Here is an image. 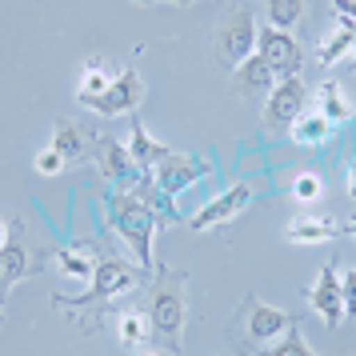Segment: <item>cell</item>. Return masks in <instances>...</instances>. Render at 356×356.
Returning a JSON list of instances; mask_svg holds the SVG:
<instances>
[{"mask_svg":"<svg viewBox=\"0 0 356 356\" xmlns=\"http://www.w3.org/2000/svg\"><path fill=\"white\" fill-rule=\"evenodd\" d=\"M148 332L161 340L168 353H180L184 344V321H188V296H184V273H161L148 292Z\"/></svg>","mask_w":356,"mask_h":356,"instance_id":"cell-1","label":"cell"},{"mask_svg":"<svg viewBox=\"0 0 356 356\" xmlns=\"http://www.w3.org/2000/svg\"><path fill=\"white\" fill-rule=\"evenodd\" d=\"M108 225L116 228V236L129 244L140 268L152 264V232H156V209L145 196H136L132 188H116L108 196Z\"/></svg>","mask_w":356,"mask_h":356,"instance_id":"cell-2","label":"cell"},{"mask_svg":"<svg viewBox=\"0 0 356 356\" xmlns=\"http://www.w3.org/2000/svg\"><path fill=\"white\" fill-rule=\"evenodd\" d=\"M140 284V268H132L124 264L120 257H100L97 268H92V284L84 296H56V305L65 308H92V305H104V300H113L120 292H132Z\"/></svg>","mask_w":356,"mask_h":356,"instance_id":"cell-3","label":"cell"},{"mask_svg":"<svg viewBox=\"0 0 356 356\" xmlns=\"http://www.w3.org/2000/svg\"><path fill=\"white\" fill-rule=\"evenodd\" d=\"M241 321H244V340H248V344H257V348H264V344L280 340L289 328H296L300 316H292V312H284V308L264 305L257 292H248V296H244V305H241Z\"/></svg>","mask_w":356,"mask_h":356,"instance_id":"cell-4","label":"cell"},{"mask_svg":"<svg viewBox=\"0 0 356 356\" xmlns=\"http://www.w3.org/2000/svg\"><path fill=\"white\" fill-rule=\"evenodd\" d=\"M76 100H81L84 108H92L97 116H124V113H136V108H140V100H145V84H140V72L129 65V68L116 72L113 84H108L104 92H97V97L76 92Z\"/></svg>","mask_w":356,"mask_h":356,"instance_id":"cell-5","label":"cell"},{"mask_svg":"<svg viewBox=\"0 0 356 356\" xmlns=\"http://www.w3.org/2000/svg\"><path fill=\"white\" fill-rule=\"evenodd\" d=\"M252 52H257V20L244 8V13H232V17L220 24V33H216V60L228 65V68H236L241 60H248Z\"/></svg>","mask_w":356,"mask_h":356,"instance_id":"cell-6","label":"cell"},{"mask_svg":"<svg viewBox=\"0 0 356 356\" xmlns=\"http://www.w3.org/2000/svg\"><path fill=\"white\" fill-rule=\"evenodd\" d=\"M209 172H212L209 161H200L193 152H172V148H168V156L152 168V180H156V188H161L164 196H180L184 188H193L196 180L209 177Z\"/></svg>","mask_w":356,"mask_h":356,"instance_id":"cell-7","label":"cell"},{"mask_svg":"<svg viewBox=\"0 0 356 356\" xmlns=\"http://www.w3.org/2000/svg\"><path fill=\"white\" fill-rule=\"evenodd\" d=\"M257 52L273 65L276 76H296L300 65H305V52L296 44V36L284 33V29H273V24L257 29Z\"/></svg>","mask_w":356,"mask_h":356,"instance_id":"cell-8","label":"cell"},{"mask_svg":"<svg viewBox=\"0 0 356 356\" xmlns=\"http://www.w3.org/2000/svg\"><path fill=\"white\" fill-rule=\"evenodd\" d=\"M305 100H308V88L300 76H280L273 84V92L264 100V120L273 124V129H289L296 116L305 113Z\"/></svg>","mask_w":356,"mask_h":356,"instance_id":"cell-9","label":"cell"},{"mask_svg":"<svg viewBox=\"0 0 356 356\" xmlns=\"http://www.w3.org/2000/svg\"><path fill=\"white\" fill-rule=\"evenodd\" d=\"M252 193H257L252 184H232L228 193H220L216 200H209V204H204V209L188 220V225H193V232H209V228H220V225H228V220H236V216L248 209Z\"/></svg>","mask_w":356,"mask_h":356,"instance_id":"cell-10","label":"cell"},{"mask_svg":"<svg viewBox=\"0 0 356 356\" xmlns=\"http://www.w3.org/2000/svg\"><path fill=\"white\" fill-rule=\"evenodd\" d=\"M308 305H312V312H316L328 328H340V321H344V296H340L337 264H324L321 268L316 284L308 289Z\"/></svg>","mask_w":356,"mask_h":356,"instance_id":"cell-11","label":"cell"},{"mask_svg":"<svg viewBox=\"0 0 356 356\" xmlns=\"http://www.w3.org/2000/svg\"><path fill=\"white\" fill-rule=\"evenodd\" d=\"M97 164H100V177L113 180V184H120V188H132L136 184V164H132L129 148L116 145L113 136H97Z\"/></svg>","mask_w":356,"mask_h":356,"instance_id":"cell-12","label":"cell"},{"mask_svg":"<svg viewBox=\"0 0 356 356\" xmlns=\"http://www.w3.org/2000/svg\"><path fill=\"white\" fill-rule=\"evenodd\" d=\"M232 81H236V88H241L244 97H260V92H273V84L280 76L273 72V65L260 52H252L248 60H241V65L232 68Z\"/></svg>","mask_w":356,"mask_h":356,"instance_id":"cell-13","label":"cell"},{"mask_svg":"<svg viewBox=\"0 0 356 356\" xmlns=\"http://www.w3.org/2000/svg\"><path fill=\"white\" fill-rule=\"evenodd\" d=\"M340 232V225L324 220V216H308V212H296L289 225H284V241L289 244H328Z\"/></svg>","mask_w":356,"mask_h":356,"instance_id":"cell-14","label":"cell"},{"mask_svg":"<svg viewBox=\"0 0 356 356\" xmlns=\"http://www.w3.org/2000/svg\"><path fill=\"white\" fill-rule=\"evenodd\" d=\"M129 156H132V164H136L140 172H152V168L168 156V145H161V140H152V136H148V129H145V120H140V116H132Z\"/></svg>","mask_w":356,"mask_h":356,"instance_id":"cell-15","label":"cell"},{"mask_svg":"<svg viewBox=\"0 0 356 356\" xmlns=\"http://www.w3.org/2000/svg\"><path fill=\"white\" fill-rule=\"evenodd\" d=\"M24 276H29V248L20 241H8L0 248V305L13 292V284H20Z\"/></svg>","mask_w":356,"mask_h":356,"instance_id":"cell-16","label":"cell"},{"mask_svg":"<svg viewBox=\"0 0 356 356\" xmlns=\"http://www.w3.org/2000/svg\"><path fill=\"white\" fill-rule=\"evenodd\" d=\"M356 49V20H337V29L324 36L321 44H316V60L321 65H337L340 56H348Z\"/></svg>","mask_w":356,"mask_h":356,"instance_id":"cell-17","label":"cell"},{"mask_svg":"<svg viewBox=\"0 0 356 356\" xmlns=\"http://www.w3.org/2000/svg\"><path fill=\"white\" fill-rule=\"evenodd\" d=\"M88 140H92V136H88L81 124H60V129L52 132V145L49 148H56L65 161H84V156L92 152V148H88Z\"/></svg>","mask_w":356,"mask_h":356,"instance_id":"cell-18","label":"cell"},{"mask_svg":"<svg viewBox=\"0 0 356 356\" xmlns=\"http://www.w3.org/2000/svg\"><path fill=\"white\" fill-rule=\"evenodd\" d=\"M328 129H332V124H328V120H324L321 113H308V116L300 113V116H296V120L289 124L292 140H296L300 148H316V145H324V140H328Z\"/></svg>","mask_w":356,"mask_h":356,"instance_id":"cell-19","label":"cell"},{"mask_svg":"<svg viewBox=\"0 0 356 356\" xmlns=\"http://www.w3.org/2000/svg\"><path fill=\"white\" fill-rule=\"evenodd\" d=\"M264 4H268V24L284 29V33H292L305 20V8H308V0H264Z\"/></svg>","mask_w":356,"mask_h":356,"instance_id":"cell-20","label":"cell"},{"mask_svg":"<svg viewBox=\"0 0 356 356\" xmlns=\"http://www.w3.org/2000/svg\"><path fill=\"white\" fill-rule=\"evenodd\" d=\"M321 116L328 120V124H340V120H348V116H353V104L344 100V92H340L337 81H324L321 84Z\"/></svg>","mask_w":356,"mask_h":356,"instance_id":"cell-21","label":"cell"},{"mask_svg":"<svg viewBox=\"0 0 356 356\" xmlns=\"http://www.w3.org/2000/svg\"><path fill=\"white\" fill-rule=\"evenodd\" d=\"M260 356H321V353H312V348H308V340L300 337V324H296V328H289L280 340L264 344Z\"/></svg>","mask_w":356,"mask_h":356,"instance_id":"cell-22","label":"cell"},{"mask_svg":"<svg viewBox=\"0 0 356 356\" xmlns=\"http://www.w3.org/2000/svg\"><path fill=\"white\" fill-rule=\"evenodd\" d=\"M56 264H60L65 276H76V280H92V268H97L84 248H60L56 252Z\"/></svg>","mask_w":356,"mask_h":356,"instance_id":"cell-23","label":"cell"},{"mask_svg":"<svg viewBox=\"0 0 356 356\" xmlns=\"http://www.w3.org/2000/svg\"><path fill=\"white\" fill-rule=\"evenodd\" d=\"M116 332H120V340H124L129 348H136V344H145L148 340V316L145 312H120Z\"/></svg>","mask_w":356,"mask_h":356,"instance_id":"cell-24","label":"cell"},{"mask_svg":"<svg viewBox=\"0 0 356 356\" xmlns=\"http://www.w3.org/2000/svg\"><path fill=\"white\" fill-rule=\"evenodd\" d=\"M113 84V76H108V68L100 65V60H92V65L84 68V76H81V92L84 97H97V92H104Z\"/></svg>","mask_w":356,"mask_h":356,"instance_id":"cell-25","label":"cell"},{"mask_svg":"<svg viewBox=\"0 0 356 356\" xmlns=\"http://www.w3.org/2000/svg\"><path fill=\"white\" fill-rule=\"evenodd\" d=\"M292 196L300 200V204H312V200H321L324 196V184L316 172H300V177L292 180Z\"/></svg>","mask_w":356,"mask_h":356,"instance_id":"cell-26","label":"cell"},{"mask_svg":"<svg viewBox=\"0 0 356 356\" xmlns=\"http://www.w3.org/2000/svg\"><path fill=\"white\" fill-rule=\"evenodd\" d=\"M65 164H68V161L56 152V148H40V152H36V161H33V168L40 172V177H56Z\"/></svg>","mask_w":356,"mask_h":356,"instance_id":"cell-27","label":"cell"},{"mask_svg":"<svg viewBox=\"0 0 356 356\" xmlns=\"http://www.w3.org/2000/svg\"><path fill=\"white\" fill-rule=\"evenodd\" d=\"M340 296H344V321L356 316V268H348L340 276Z\"/></svg>","mask_w":356,"mask_h":356,"instance_id":"cell-28","label":"cell"},{"mask_svg":"<svg viewBox=\"0 0 356 356\" xmlns=\"http://www.w3.org/2000/svg\"><path fill=\"white\" fill-rule=\"evenodd\" d=\"M332 8H337V17L356 20V0H332Z\"/></svg>","mask_w":356,"mask_h":356,"instance_id":"cell-29","label":"cell"},{"mask_svg":"<svg viewBox=\"0 0 356 356\" xmlns=\"http://www.w3.org/2000/svg\"><path fill=\"white\" fill-rule=\"evenodd\" d=\"M348 196L356 200V161H353V168H348Z\"/></svg>","mask_w":356,"mask_h":356,"instance_id":"cell-30","label":"cell"},{"mask_svg":"<svg viewBox=\"0 0 356 356\" xmlns=\"http://www.w3.org/2000/svg\"><path fill=\"white\" fill-rule=\"evenodd\" d=\"M4 244H8V225L0 220V248H4Z\"/></svg>","mask_w":356,"mask_h":356,"instance_id":"cell-31","label":"cell"},{"mask_svg":"<svg viewBox=\"0 0 356 356\" xmlns=\"http://www.w3.org/2000/svg\"><path fill=\"white\" fill-rule=\"evenodd\" d=\"M344 232H348V236H353V241H356V216H353V220H348V225H344Z\"/></svg>","mask_w":356,"mask_h":356,"instance_id":"cell-32","label":"cell"},{"mask_svg":"<svg viewBox=\"0 0 356 356\" xmlns=\"http://www.w3.org/2000/svg\"><path fill=\"white\" fill-rule=\"evenodd\" d=\"M132 356H161V353H152V348H140V353H132Z\"/></svg>","mask_w":356,"mask_h":356,"instance_id":"cell-33","label":"cell"},{"mask_svg":"<svg viewBox=\"0 0 356 356\" xmlns=\"http://www.w3.org/2000/svg\"><path fill=\"white\" fill-rule=\"evenodd\" d=\"M0 324H4V305H0Z\"/></svg>","mask_w":356,"mask_h":356,"instance_id":"cell-34","label":"cell"},{"mask_svg":"<svg viewBox=\"0 0 356 356\" xmlns=\"http://www.w3.org/2000/svg\"><path fill=\"white\" fill-rule=\"evenodd\" d=\"M136 4H152V0H136Z\"/></svg>","mask_w":356,"mask_h":356,"instance_id":"cell-35","label":"cell"},{"mask_svg":"<svg viewBox=\"0 0 356 356\" xmlns=\"http://www.w3.org/2000/svg\"><path fill=\"white\" fill-rule=\"evenodd\" d=\"M353 60H356V49H353Z\"/></svg>","mask_w":356,"mask_h":356,"instance_id":"cell-36","label":"cell"}]
</instances>
